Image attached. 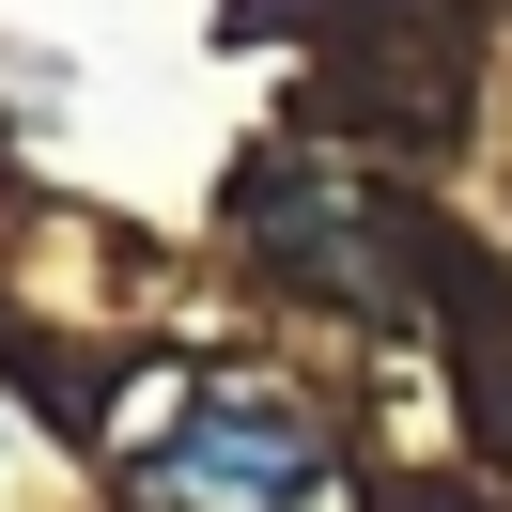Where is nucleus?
Masks as SVG:
<instances>
[{
  "instance_id": "nucleus-1",
  "label": "nucleus",
  "mask_w": 512,
  "mask_h": 512,
  "mask_svg": "<svg viewBox=\"0 0 512 512\" xmlns=\"http://www.w3.org/2000/svg\"><path fill=\"white\" fill-rule=\"evenodd\" d=\"M311 497H326V450L280 404H202L156 450V512H311Z\"/></svg>"
}]
</instances>
